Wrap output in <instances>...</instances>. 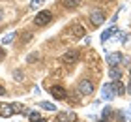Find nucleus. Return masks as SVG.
<instances>
[{
	"instance_id": "nucleus-1",
	"label": "nucleus",
	"mask_w": 131,
	"mask_h": 122,
	"mask_svg": "<svg viewBox=\"0 0 131 122\" xmlns=\"http://www.w3.org/2000/svg\"><path fill=\"white\" fill-rule=\"evenodd\" d=\"M51 21H52V13L49 10L39 11V13H36V17H34V24L36 26H45V24H49Z\"/></svg>"
},
{
	"instance_id": "nucleus-2",
	"label": "nucleus",
	"mask_w": 131,
	"mask_h": 122,
	"mask_svg": "<svg viewBox=\"0 0 131 122\" xmlns=\"http://www.w3.org/2000/svg\"><path fill=\"white\" fill-rule=\"evenodd\" d=\"M107 62H109L111 68H116L118 64L124 62V54L122 53H109L107 54Z\"/></svg>"
},
{
	"instance_id": "nucleus-3",
	"label": "nucleus",
	"mask_w": 131,
	"mask_h": 122,
	"mask_svg": "<svg viewBox=\"0 0 131 122\" xmlns=\"http://www.w3.org/2000/svg\"><path fill=\"white\" fill-rule=\"evenodd\" d=\"M90 23L94 24V26H101V24L105 23V15H103V11L94 10L92 13H90Z\"/></svg>"
},
{
	"instance_id": "nucleus-4",
	"label": "nucleus",
	"mask_w": 131,
	"mask_h": 122,
	"mask_svg": "<svg viewBox=\"0 0 131 122\" xmlns=\"http://www.w3.org/2000/svg\"><path fill=\"white\" fill-rule=\"evenodd\" d=\"M77 88H79V92H81V94H84V96H90V94L94 92V85L88 81V79H82Z\"/></svg>"
},
{
	"instance_id": "nucleus-5",
	"label": "nucleus",
	"mask_w": 131,
	"mask_h": 122,
	"mask_svg": "<svg viewBox=\"0 0 131 122\" xmlns=\"http://www.w3.org/2000/svg\"><path fill=\"white\" fill-rule=\"evenodd\" d=\"M79 57H81V54H79V51L71 49V51H68V53H66L64 57H62V62H66V64H75L77 60H79Z\"/></svg>"
},
{
	"instance_id": "nucleus-6",
	"label": "nucleus",
	"mask_w": 131,
	"mask_h": 122,
	"mask_svg": "<svg viewBox=\"0 0 131 122\" xmlns=\"http://www.w3.org/2000/svg\"><path fill=\"white\" fill-rule=\"evenodd\" d=\"M51 94H52V98H56V100H66V98H68L66 88H64V87H58V85L51 87Z\"/></svg>"
},
{
	"instance_id": "nucleus-7",
	"label": "nucleus",
	"mask_w": 131,
	"mask_h": 122,
	"mask_svg": "<svg viewBox=\"0 0 131 122\" xmlns=\"http://www.w3.org/2000/svg\"><path fill=\"white\" fill-rule=\"evenodd\" d=\"M77 117H75V113H71V111H66V113H58V122H75Z\"/></svg>"
},
{
	"instance_id": "nucleus-8",
	"label": "nucleus",
	"mask_w": 131,
	"mask_h": 122,
	"mask_svg": "<svg viewBox=\"0 0 131 122\" xmlns=\"http://www.w3.org/2000/svg\"><path fill=\"white\" fill-rule=\"evenodd\" d=\"M69 32L75 36V38H82V36L86 34V30L82 24H73V26H69Z\"/></svg>"
},
{
	"instance_id": "nucleus-9",
	"label": "nucleus",
	"mask_w": 131,
	"mask_h": 122,
	"mask_svg": "<svg viewBox=\"0 0 131 122\" xmlns=\"http://www.w3.org/2000/svg\"><path fill=\"white\" fill-rule=\"evenodd\" d=\"M116 34H118V28L114 26V24H112V26H109V28H107L103 34H101V41L105 43V41L109 40V38H112V36H116Z\"/></svg>"
},
{
	"instance_id": "nucleus-10",
	"label": "nucleus",
	"mask_w": 131,
	"mask_h": 122,
	"mask_svg": "<svg viewBox=\"0 0 131 122\" xmlns=\"http://www.w3.org/2000/svg\"><path fill=\"white\" fill-rule=\"evenodd\" d=\"M111 90H112L116 96H122L124 92H126V87H124L120 81H112V83H111Z\"/></svg>"
},
{
	"instance_id": "nucleus-11",
	"label": "nucleus",
	"mask_w": 131,
	"mask_h": 122,
	"mask_svg": "<svg viewBox=\"0 0 131 122\" xmlns=\"http://www.w3.org/2000/svg\"><path fill=\"white\" fill-rule=\"evenodd\" d=\"M13 113H15L13 105H0V117L8 118V117H11V115H13Z\"/></svg>"
},
{
	"instance_id": "nucleus-12",
	"label": "nucleus",
	"mask_w": 131,
	"mask_h": 122,
	"mask_svg": "<svg viewBox=\"0 0 131 122\" xmlns=\"http://www.w3.org/2000/svg\"><path fill=\"white\" fill-rule=\"evenodd\" d=\"M101 98H103V100H112V98H114V94H112V90H111V85H103Z\"/></svg>"
},
{
	"instance_id": "nucleus-13",
	"label": "nucleus",
	"mask_w": 131,
	"mask_h": 122,
	"mask_svg": "<svg viewBox=\"0 0 131 122\" xmlns=\"http://www.w3.org/2000/svg\"><path fill=\"white\" fill-rule=\"evenodd\" d=\"M82 0H62V4H64V8H68V10H73L77 8V6H81Z\"/></svg>"
},
{
	"instance_id": "nucleus-14",
	"label": "nucleus",
	"mask_w": 131,
	"mask_h": 122,
	"mask_svg": "<svg viewBox=\"0 0 131 122\" xmlns=\"http://www.w3.org/2000/svg\"><path fill=\"white\" fill-rule=\"evenodd\" d=\"M17 38V32H9V34H6L4 38H2V45H9V43H13V40Z\"/></svg>"
},
{
	"instance_id": "nucleus-15",
	"label": "nucleus",
	"mask_w": 131,
	"mask_h": 122,
	"mask_svg": "<svg viewBox=\"0 0 131 122\" xmlns=\"http://www.w3.org/2000/svg\"><path fill=\"white\" fill-rule=\"evenodd\" d=\"M109 77H111V81H120L122 71L118 70V68H111V71H109Z\"/></svg>"
},
{
	"instance_id": "nucleus-16",
	"label": "nucleus",
	"mask_w": 131,
	"mask_h": 122,
	"mask_svg": "<svg viewBox=\"0 0 131 122\" xmlns=\"http://www.w3.org/2000/svg\"><path fill=\"white\" fill-rule=\"evenodd\" d=\"M39 107L45 109V111H56V105L51 101H39Z\"/></svg>"
},
{
	"instance_id": "nucleus-17",
	"label": "nucleus",
	"mask_w": 131,
	"mask_h": 122,
	"mask_svg": "<svg viewBox=\"0 0 131 122\" xmlns=\"http://www.w3.org/2000/svg\"><path fill=\"white\" fill-rule=\"evenodd\" d=\"M109 115H111V105H107V107L103 109V113H101V122H107Z\"/></svg>"
},
{
	"instance_id": "nucleus-18",
	"label": "nucleus",
	"mask_w": 131,
	"mask_h": 122,
	"mask_svg": "<svg viewBox=\"0 0 131 122\" xmlns=\"http://www.w3.org/2000/svg\"><path fill=\"white\" fill-rule=\"evenodd\" d=\"M38 58H39V53H30V54H28V57H26V62L34 64V62H36V60H38Z\"/></svg>"
},
{
	"instance_id": "nucleus-19",
	"label": "nucleus",
	"mask_w": 131,
	"mask_h": 122,
	"mask_svg": "<svg viewBox=\"0 0 131 122\" xmlns=\"http://www.w3.org/2000/svg\"><path fill=\"white\" fill-rule=\"evenodd\" d=\"M28 118H30L32 122H38V120H41V117H39V113H38V111H32L30 115H28Z\"/></svg>"
},
{
	"instance_id": "nucleus-20",
	"label": "nucleus",
	"mask_w": 131,
	"mask_h": 122,
	"mask_svg": "<svg viewBox=\"0 0 131 122\" xmlns=\"http://www.w3.org/2000/svg\"><path fill=\"white\" fill-rule=\"evenodd\" d=\"M13 77L17 79V81H23V79H25V73L19 71V70H15V71H13Z\"/></svg>"
},
{
	"instance_id": "nucleus-21",
	"label": "nucleus",
	"mask_w": 131,
	"mask_h": 122,
	"mask_svg": "<svg viewBox=\"0 0 131 122\" xmlns=\"http://www.w3.org/2000/svg\"><path fill=\"white\" fill-rule=\"evenodd\" d=\"M30 38H32V32H28V30H25V36H23V41H21V43H25V41H28Z\"/></svg>"
},
{
	"instance_id": "nucleus-22",
	"label": "nucleus",
	"mask_w": 131,
	"mask_h": 122,
	"mask_svg": "<svg viewBox=\"0 0 131 122\" xmlns=\"http://www.w3.org/2000/svg\"><path fill=\"white\" fill-rule=\"evenodd\" d=\"M39 4H43V0H32V8H36V6H39Z\"/></svg>"
},
{
	"instance_id": "nucleus-23",
	"label": "nucleus",
	"mask_w": 131,
	"mask_h": 122,
	"mask_svg": "<svg viewBox=\"0 0 131 122\" xmlns=\"http://www.w3.org/2000/svg\"><path fill=\"white\" fill-rule=\"evenodd\" d=\"M4 57H6V51H4V49H2V47H0V60H2Z\"/></svg>"
},
{
	"instance_id": "nucleus-24",
	"label": "nucleus",
	"mask_w": 131,
	"mask_h": 122,
	"mask_svg": "<svg viewBox=\"0 0 131 122\" xmlns=\"http://www.w3.org/2000/svg\"><path fill=\"white\" fill-rule=\"evenodd\" d=\"M4 94H6V88L2 87V85H0V96H4Z\"/></svg>"
},
{
	"instance_id": "nucleus-25",
	"label": "nucleus",
	"mask_w": 131,
	"mask_h": 122,
	"mask_svg": "<svg viewBox=\"0 0 131 122\" xmlns=\"http://www.w3.org/2000/svg\"><path fill=\"white\" fill-rule=\"evenodd\" d=\"M2 19H4V10L0 8V21H2Z\"/></svg>"
},
{
	"instance_id": "nucleus-26",
	"label": "nucleus",
	"mask_w": 131,
	"mask_h": 122,
	"mask_svg": "<svg viewBox=\"0 0 131 122\" xmlns=\"http://www.w3.org/2000/svg\"><path fill=\"white\" fill-rule=\"evenodd\" d=\"M126 90H127V94H131V83H129V87H127Z\"/></svg>"
},
{
	"instance_id": "nucleus-27",
	"label": "nucleus",
	"mask_w": 131,
	"mask_h": 122,
	"mask_svg": "<svg viewBox=\"0 0 131 122\" xmlns=\"http://www.w3.org/2000/svg\"><path fill=\"white\" fill-rule=\"evenodd\" d=\"M38 122H47V120H38Z\"/></svg>"
},
{
	"instance_id": "nucleus-28",
	"label": "nucleus",
	"mask_w": 131,
	"mask_h": 122,
	"mask_svg": "<svg viewBox=\"0 0 131 122\" xmlns=\"http://www.w3.org/2000/svg\"><path fill=\"white\" fill-rule=\"evenodd\" d=\"M129 75H131V68H129Z\"/></svg>"
}]
</instances>
